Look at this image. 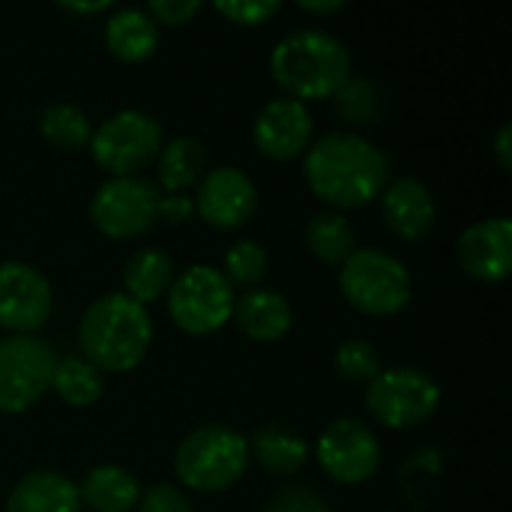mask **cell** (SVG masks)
Masks as SVG:
<instances>
[{
  "label": "cell",
  "instance_id": "1",
  "mask_svg": "<svg viewBox=\"0 0 512 512\" xmlns=\"http://www.w3.org/2000/svg\"><path fill=\"white\" fill-rule=\"evenodd\" d=\"M303 174L321 201L357 210L390 183V156L357 132H327L306 147Z\"/></svg>",
  "mask_w": 512,
  "mask_h": 512
},
{
  "label": "cell",
  "instance_id": "2",
  "mask_svg": "<svg viewBox=\"0 0 512 512\" xmlns=\"http://www.w3.org/2000/svg\"><path fill=\"white\" fill-rule=\"evenodd\" d=\"M153 321L141 303L123 291L102 294L93 300L78 321L81 357L99 372L123 375L132 372L150 351Z\"/></svg>",
  "mask_w": 512,
  "mask_h": 512
},
{
  "label": "cell",
  "instance_id": "3",
  "mask_svg": "<svg viewBox=\"0 0 512 512\" xmlns=\"http://www.w3.org/2000/svg\"><path fill=\"white\" fill-rule=\"evenodd\" d=\"M273 81L297 102L333 96L351 75V54L327 30L303 27L276 42L270 51Z\"/></svg>",
  "mask_w": 512,
  "mask_h": 512
},
{
  "label": "cell",
  "instance_id": "4",
  "mask_svg": "<svg viewBox=\"0 0 512 512\" xmlns=\"http://www.w3.org/2000/svg\"><path fill=\"white\" fill-rule=\"evenodd\" d=\"M249 468V441L231 426H198L174 453V474L186 489L225 492L243 480Z\"/></svg>",
  "mask_w": 512,
  "mask_h": 512
},
{
  "label": "cell",
  "instance_id": "5",
  "mask_svg": "<svg viewBox=\"0 0 512 512\" xmlns=\"http://www.w3.org/2000/svg\"><path fill=\"white\" fill-rule=\"evenodd\" d=\"M342 297L363 315L390 318L411 303L408 267L384 249H354L339 264Z\"/></svg>",
  "mask_w": 512,
  "mask_h": 512
},
{
  "label": "cell",
  "instance_id": "6",
  "mask_svg": "<svg viewBox=\"0 0 512 512\" xmlns=\"http://www.w3.org/2000/svg\"><path fill=\"white\" fill-rule=\"evenodd\" d=\"M165 144L162 126L153 114L138 108H123L105 117L90 135V153L99 168L114 177H138L141 168L156 162Z\"/></svg>",
  "mask_w": 512,
  "mask_h": 512
},
{
  "label": "cell",
  "instance_id": "7",
  "mask_svg": "<svg viewBox=\"0 0 512 512\" xmlns=\"http://www.w3.org/2000/svg\"><path fill=\"white\" fill-rule=\"evenodd\" d=\"M168 315L189 336H210L231 321L234 285L219 267L192 264L168 288Z\"/></svg>",
  "mask_w": 512,
  "mask_h": 512
},
{
  "label": "cell",
  "instance_id": "8",
  "mask_svg": "<svg viewBox=\"0 0 512 512\" xmlns=\"http://www.w3.org/2000/svg\"><path fill=\"white\" fill-rule=\"evenodd\" d=\"M57 354L33 333H12L0 339V414L30 411L54 378Z\"/></svg>",
  "mask_w": 512,
  "mask_h": 512
},
{
  "label": "cell",
  "instance_id": "9",
  "mask_svg": "<svg viewBox=\"0 0 512 512\" xmlns=\"http://www.w3.org/2000/svg\"><path fill=\"white\" fill-rule=\"evenodd\" d=\"M441 405V387L420 369H387L366 384V408L387 429H414Z\"/></svg>",
  "mask_w": 512,
  "mask_h": 512
},
{
  "label": "cell",
  "instance_id": "10",
  "mask_svg": "<svg viewBox=\"0 0 512 512\" xmlns=\"http://www.w3.org/2000/svg\"><path fill=\"white\" fill-rule=\"evenodd\" d=\"M159 186L144 177H111L90 198L93 225L111 240L141 237L156 222Z\"/></svg>",
  "mask_w": 512,
  "mask_h": 512
},
{
  "label": "cell",
  "instance_id": "11",
  "mask_svg": "<svg viewBox=\"0 0 512 512\" xmlns=\"http://www.w3.org/2000/svg\"><path fill=\"white\" fill-rule=\"evenodd\" d=\"M315 456L330 480L345 486H360L381 465V441L366 423L345 417L321 432Z\"/></svg>",
  "mask_w": 512,
  "mask_h": 512
},
{
  "label": "cell",
  "instance_id": "12",
  "mask_svg": "<svg viewBox=\"0 0 512 512\" xmlns=\"http://www.w3.org/2000/svg\"><path fill=\"white\" fill-rule=\"evenodd\" d=\"M54 309L48 279L24 261H0V327L6 333H36Z\"/></svg>",
  "mask_w": 512,
  "mask_h": 512
},
{
  "label": "cell",
  "instance_id": "13",
  "mask_svg": "<svg viewBox=\"0 0 512 512\" xmlns=\"http://www.w3.org/2000/svg\"><path fill=\"white\" fill-rule=\"evenodd\" d=\"M192 204H195V213L210 228L231 231L252 219L258 207V192L246 171L234 165H219V168H210L198 180Z\"/></svg>",
  "mask_w": 512,
  "mask_h": 512
},
{
  "label": "cell",
  "instance_id": "14",
  "mask_svg": "<svg viewBox=\"0 0 512 512\" xmlns=\"http://www.w3.org/2000/svg\"><path fill=\"white\" fill-rule=\"evenodd\" d=\"M312 114L306 108V102H297L291 96H279L270 99L252 123V141L255 147L276 162H288L297 159L300 153H306V147L312 144Z\"/></svg>",
  "mask_w": 512,
  "mask_h": 512
},
{
  "label": "cell",
  "instance_id": "15",
  "mask_svg": "<svg viewBox=\"0 0 512 512\" xmlns=\"http://www.w3.org/2000/svg\"><path fill=\"white\" fill-rule=\"evenodd\" d=\"M462 270L477 282H501L512 267V222L492 216L462 231L456 243Z\"/></svg>",
  "mask_w": 512,
  "mask_h": 512
},
{
  "label": "cell",
  "instance_id": "16",
  "mask_svg": "<svg viewBox=\"0 0 512 512\" xmlns=\"http://www.w3.org/2000/svg\"><path fill=\"white\" fill-rule=\"evenodd\" d=\"M435 213L438 207L432 189L411 174L393 177L381 192L384 225L405 243H417L429 237V231L435 228Z\"/></svg>",
  "mask_w": 512,
  "mask_h": 512
},
{
  "label": "cell",
  "instance_id": "17",
  "mask_svg": "<svg viewBox=\"0 0 512 512\" xmlns=\"http://www.w3.org/2000/svg\"><path fill=\"white\" fill-rule=\"evenodd\" d=\"M231 318L237 321L240 333L255 342H276L294 324L291 303L285 300V294L273 288H252L243 297H237Z\"/></svg>",
  "mask_w": 512,
  "mask_h": 512
},
{
  "label": "cell",
  "instance_id": "18",
  "mask_svg": "<svg viewBox=\"0 0 512 512\" xmlns=\"http://www.w3.org/2000/svg\"><path fill=\"white\" fill-rule=\"evenodd\" d=\"M78 486L57 471H30L24 474L6 498L3 512H78Z\"/></svg>",
  "mask_w": 512,
  "mask_h": 512
},
{
  "label": "cell",
  "instance_id": "19",
  "mask_svg": "<svg viewBox=\"0 0 512 512\" xmlns=\"http://www.w3.org/2000/svg\"><path fill=\"white\" fill-rule=\"evenodd\" d=\"M207 174V147L192 138L180 135L162 144L156 156V186L159 192H186L198 186V180Z\"/></svg>",
  "mask_w": 512,
  "mask_h": 512
},
{
  "label": "cell",
  "instance_id": "20",
  "mask_svg": "<svg viewBox=\"0 0 512 512\" xmlns=\"http://www.w3.org/2000/svg\"><path fill=\"white\" fill-rule=\"evenodd\" d=\"M174 279H177L174 258L156 246H144L132 252L123 264V294L141 306L165 297Z\"/></svg>",
  "mask_w": 512,
  "mask_h": 512
},
{
  "label": "cell",
  "instance_id": "21",
  "mask_svg": "<svg viewBox=\"0 0 512 512\" xmlns=\"http://www.w3.org/2000/svg\"><path fill=\"white\" fill-rule=\"evenodd\" d=\"M81 504L93 512H129L138 507V480L120 465H96L78 486Z\"/></svg>",
  "mask_w": 512,
  "mask_h": 512
},
{
  "label": "cell",
  "instance_id": "22",
  "mask_svg": "<svg viewBox=\"0 0 512 512\" xmlns=\"http://www.w3.org/2000/svg\"><path fill=\"white\" fill-rule=\"evenodd\" d=\"M105 45L123 63H141L153 57L159 45V27L144 9H117L105 21Z\"/></svg>",
  "mask_w": 512,
  "mask_h": 512
},
{
  "label": "cell",
  "instance_id": "23",
  "mask_svg": "<svg viewBox=\"0 0 512 512\" xmlns=\"http://www.w3.org/2000/svg\"><path fill=\"white\" fill-rule=\"evenodd\" d=\"M249 456L276 477L297 474L309 459V444L288 426H261L249 441Z\"/></svg>",
  "mask_w": 512,
  "mask_h": 512
},
{
  "label": "cell",
  "instance_id": "24",
  "mask_svg": "<svg viewBox=\"0 0 512 512\" xmlns=\"http://www.w3.org/2000/svg\"><path fill=\"white\" fill-rule=\"evenodd\" d=\"M306 246L321 264H342L354 249H357V234L354 225L345 219L339 210H321L312 213L306 222Z\"/></svg>",
  "mask_w": 512,
  "mask_h": 512
},
{
  "label": "cell",
  "instance_id": "25",
  "mask_svg": "<svg viewBox=\"0 0 512 512\" xmlns=\"http://www.w3.org/2000/svg\"><path fill=\"white\" fill-rule=\"evenodd\" d=\"M51 390L72 408H90L102 399V372L84 357H63L54 366Z\"/></svg>",
  "mask_w": 512,
  "mask_h": 512
},
{
  "label": "cell",
  "instance_id": "26",
  "mask_svg": "<svg viewBox=\"0 0 512 512\" xmlns=\"http://www.w3.org/2000/svg\"><path fill=\"white\" fill-rule=\"evenodd\" d=\"M39 132L57 150H81L90 144V117L72 102H51L39 114Z\"/></svg>",
  "mask_w": 512,
  "mask_h": 512
},
{
  "label": "cell",
  "instance_id": "27",
  "mask_svg": "<svg viewBox=\"0 0 512 512\" xmlns=\"http://www.w3.org/2000/svg\"><path fill=\"white\" fill-rule=\"evenodd\" d=\"M330 99L336 105V114L354 126H366V123L381 120V93H378L375 81H369V78L348 75V81Z\"/></svg>",
  "mask_w": 512,
  "mask_h": 512
},
{
  "label": "cell",
  "instance_id": "28",
  "mask_svg": "<svg viewBox=\"0 0 512 512\" xmlns=\"http://www.w3.org/2000/svg\"><path fill=\"white\" fill-rule=\"evenodd\" d=\"M222 273L231 285H258L267 276V249L255 240H237L225 249V261H222Z\"/></svg>",
  "mask_w": 512,
  "mask_h": 512
},
{
  "label": "cell",
  "instance_id": "29",
  "mask_svg": "<svg viewBox=\"0 0 512 512\" xmlns=\"http://www.w3.org/2000/svg\"><path fill=\"white\" fill-rule=\"evenodd\" d=\"M336 372L339 378L351 381V384H369L378 372H381V357L378 348L366 339H345L336 348Z\"/></svg>",
  "mask_w": 512,
  "mask_h": 512
},
{
  "label": "cell",
  "instance_id": "30",
  "mask_svg": "<svg viewBox=\"0 0 512 512\" xmlns=\"http://www.w3.org/2000/svg\"><path fill=\"white\" fill-rule=\"evenodd\" d=\"M213 6L219 15L243 27H258L279 12V0H216Z\"/></svg>",
  "mask_w": 512,
  "mask_h": 512
},
{
  "label": "cell",
  "instance_id": "31",
  "mask_svg": "<svg viewBox=\"0 0 512 512\" xmlns=\"http://www.w3.org/2000/svg\"><path fill=\"white\" fill-rule=\"evenodd\" d=\"M267 512H330V507L315 489L288 486L267 504Z\"/></svg>",
  "mask_w": 512,
  "mask_h": 512
},
{
  "label": "cell",
  "instance_id": "32",
  "mask_svg": "<svg viewBox=\"0 0 512 512\" xmlns=\"http://www.w3.org/2000/svg\"><path fill=\"white\" fill-rule=\"evenodd\" d=\"M138 512H192V504L177 486L156 483L138 498Z\"/></svg>",
  "mask_w": 512,
  "mask_h": 512
},
{
  "label": "cell",
  "instance_id": "33",
  "mask_svg": "<svg viewBox=\"0 0 512 512\" xmlns=\"http://www.w3.org/2000/svg\"><path fill=\"white\" fill-rule=\"evenodd\" d=\"M201 12V3L198 0H150L147 6V15L165 27H180V24H189L195 15Z\"/></svg>",
  "mask_w": 512,
  "mask_h": 512
},
{
  "label": "cell",
  "instance_id": "34",
  "mask_svg": "<svg viewBox=\"0 0 512 512\" xmlns=\"http://www.w3.org/2000/svg\"><path fill=\"white\" fill-rule=\"evenodd\" d=\"M192 213H195V204L186 192H159L156 219H165L171 225H183L192 219Z\"/></svg>",
  "mask_w": 512,
  "mask_h": 512
},
{
  "label": "cell",
  "instance_id": "35",
  "mask_svg": "<svg viewBox=\"0 0 512 512\" xmlns=\"http://www.w3.org/2000/svg\"><path fill=\"white\" fill-rule=\"evenodd\" d=\"M512 126L510 123H504L501 129H498V135H495V156H498V165L504 168V171H510L512 165Z\"/></svg>",
  "mask_w": 512,
  "mask_h": 512
},
{
  "label": "cell",
  "instance_id": "36",
  "mask_svg": "<svg viewBox=\"0 0 512 512\" xmlns=\"http://www.w3.org/2000/svg\"><path fill=\"white\" fill-rule=\"evenodd\" d=\"M300 9H306V12H312V15H327V12H339V9H342V0H321V3L303 0Z\"/></svg>",
  "mask_w": 512,
  "mask_h": 512
},
{
  "label": "cell",
  "instance_id": "37",
  "mask_svg": "<svg viewBox=\"0 0 512 512\" xmlns=\"http://www.w3.org/2000/svg\"><path fill=\"white\" fill-rule=\"evenodd\" d=\"M108 6H111L108 0H96V3H63V9H69V12H102Z\"/></svg>",
  "mask_w": 512,
  "mask_h": 512
}]
</instances>
